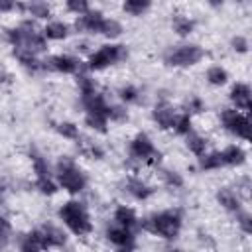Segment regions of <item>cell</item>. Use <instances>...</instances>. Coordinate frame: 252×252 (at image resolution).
<instances>
[{"label": "cell", "mask_w": 252, "mask_h": 252, "mask_svg": "<svg viewBox=\"0 0 252 252\" xmlns=\"http://www.w3.org/2000/svg\"><path fill=\"white\" fill-rule=\"evenodd\" d=\"M140 228L171 240V238H175L179 234V228H181V211L179 209H167V211H163L159 215H152V217L140 220Z\"/></svg>", "instance_id": "6da1fadb"}, {"label": "cell", "mask_w": 252, "mask_h": 252, "mask_svg": "<svg viewBox=\"0 0 252 252\" xmlns=\"http://www.w3.org/2000/svg\"><path fill=\"white\" fill-rule=\"evenodd\" d=\"M59 219L77 236H85V234H89L93 230V222L89 219V213H87L85 205L79 203V201H67L59 209Z\"/></svg>", "instance_id": "7a4b0ae2"}, {"label": "cell", "mask_w": 252, "mask_h": 252, "mask_svg": "<svg viewBox=\"0 0 252 252\" xmlns=\"http://www.w3.org/2000/svg\"><path fill=\"white\" fill-rule=\"evenodd\" d=\"M57 181L71 195L81 193L85 189V185H87L85 173L77 167V163L69 156H61L59 161H57Z\"/></svg>", "instance_id": "3957f363"}, {"label": "cell", "mask_w": 252, "mask_h": 252, "mask_svg": "<svg viewBox=\"0 0 252 252\" xmlns=\"http://www.w3.org/2000/svg\"><path fill=\"white\" fill-rule=\"evenodd\" d=\"M128 57V51H126V45H100L96 51H93L89 55V63H87V69L89 71H100L108 65H114L122 59Z\"/></svg>", "instance_id": "277c9868"}, {"label": "cell", "mask_w": 252, "mask_h": 252, "mask_svg": "<svg viewBox=\"0 0 252 252\" xmlns=\"http://www.w3.org/2000/svg\"><path fill=\"white\" fill-rule=\"evenodd\" d=\"M203 49L199 45H193V43H187V45H177L173 49H169L163 59L169 67H189V65H195L203 59Z\"/></svg>", "instance_id": "5b68a950"}, {"label": "cell", "mask_w": 252, "mask_h": 252, "mask_svg": "<svg viewBox=\"0 0 252 252\" xmlns=\"http://www.w3.org/2000/svg\"><path fill=\"white\" fill-rule=\"evenodd\" d=\"M41 69L57 71V73H79L87 67L79 57H73V55H51L41 61Z\"/></svg>", "instance_id": "8992f818"}, {"label": "cell", "mask_w": 252, "mask_h": 252, "mask_svg": "<svg viewBox=\"0 0 252 252\" xmlns=\"http://www.w3.org/2000/svg\"><path fill=\"white\" fill-rule=\"evenodd\" d=\"M102 22H104V18H102V14H100L98 10H89V12L81 14V16L75 20L73 28H75L79 33H85V32H89V33H100Z\"/></svg>", "instance_id": "52a82bcc"}, {"label": "cell", "mask_w": 252, "mask_h": 252, "mask_svg": "<svg viewBox=\"0 0 252 252\" xmlns=\"http://www.w3.org/2000/svg\"><path fill=\"white\" fill-rule=\"evenodd\" d=\"M156 152L152 140L146 136V134H138L132 142H130V158L134 159H140V161H146L152 158V154Z\"/></svg>", "instance_id": "ba28073f"}, {"label": "cell", "mask_w": 252, "mask_h": 252, "mask_svg": "<svg viewBox=\"0 0 252 252\" xmlns=\"http://www.w3.org/2000/svg\"><path fill=\"white\" fill-rule=\"evenodd\" d=\"M106 238L118 248H126V250L134 248V232L120 226V224L118 226H108L106 228Z\"/></svg>", "instance_id": "9c48e42d"}, {"label": "cell", "mask_w": 252, "mask_h": 252, "mask_svg": "<svg viewBox=\"0 0 252 252\" xmlns=\"http://www.w3.org/2000/svg\"><path fill=\"white\" fill-rule=\"evenodd\" d=\"M250 96H252L250 87H248V85H244V83H236V85L230 89V100L234 102L236 110H246V112H248V110H250V106H252Z\"/></svg>", "instance_id": "30bf717a"}, {"label": "cell", "mask_w": 252, "mask_h": 252, "mask_svg": "<svg viewBox=\"0 0 252 252\" xmlns=\"http://www.w3.org/2000/svg\"><path fill=\"white\" fill-rule=\"evenodd\" d=\"M175 108L167 102H159L156 108H154V120L158 122V126L161 130H167V128H173V122H175Z\"/></svg>", "instance_id": "8fae6325"}, {"label": "cell", "mask_w": 252, "mask_h": 252, "mask_svg": "<svg viewBox=\"0 0 252 252\" xmlns=\"http://www.w3.org/2000/svg\"><path fill=\"white\" fill-rule=\"evenodd\" d=\"M114 220H116V224L128 228V230H132V232H136V230L140 228V220H138L134 209H130V207H126V205H120V207L114 211Z\"/></svg>", "instance_id": "7c38bea8"}, {"label": "cell", "mask_w": 252, "mask_h": 252, "mask_svg": "<svg viewBox=\"0 0 252 252\" xmlns=\"http://www.w3.org/2000/svg\"><path fill=\"white\" fill-rule=\"evenodd\" d=\"M41 234H43V240L47 244V248H61L65 246L67 242V234L59 228V226H53V224H45L39 228Z\"/></svg>", "instance_id": "4fadbf2b"}, {"label": "cell", "mask_w": 252, "mask_h": 252, "mask_svg": "<svg viewBox=\"0 0 252 252\" xmlns=\"http://www.w3.org/2000/svg\"><path fill=\"white\" fill-rule=\"evenodd\" d=\"M81 102H83V106H85L87 112H104V114H106L108 102H106V98H104L100 93H96V91L87 93V94H81Z\"/></svg>", "instance_id": "5bb4252c"}, {"label": "cell", "mask_w": 252, "mask_h": 252, "mask_svg": "<svg viewBox=\"0 0 252 252\" xmlns=\"http://www.w3.org/2000/svg\"><path fill=\"white\" fill-rule=\"evenodd\" d=\"M20 248H22V250H26V252L45 250V248H47V244H45V240H43L41 230H32V232H28L26 236H22Z\"/></svg>", "instance_id": "9a60e30c"}, {"label": "cell", "mask_w": 252, "mask_h": 252, "mask_svg": "<svg viewBox=\"0 0 252 252\" xmlns=\"http://www.w3.org/2000/svg\"><path fill=\"white\" fill-rule=\"evenodd\" d=\"M220 154H222V161H224V165H242L244 159H246V152H244L240 146H236V144L226 146Z\"/></svg>", "instance_id": "2e32d148"}, {"label": "cell", "mask_w": 252, "mask_h": 252, "mask_svg": "<svg viewBox=\"0 0 252 252\" xmlns=\"http://www.w3.org/2000/svg\"><path fill=\"white\" fill-rule=\"evenodd\" d=\"M126 191H128L134 199H140V201L148 199V197L154 193V189H152L150 185H146L142 179H136V177H132V179L126 181Z\"/></svg>", "instance_id": "e0dca14e"}, {"label": "cell", "mask_w": 252, "mask_h": 252, "mask_svg": "<svg viewBox=\"0 0 252 252\" xmlns=\"http://www.w3.org/2000/svg\"><path fill=\"white\" fill-rule=\"evenodd\" d=\"M14 57H16L26 69H30V71L41 69V61L37 59V55L32 53V51H28V49H24V47H14Z\"/></svg>", "instance_id": "ac0fdd59"}, {"label": "cell", "mask_w": 252, "mask_h": 252, "mask_svg": "<svg viewBox=\"0 0 252 252\" xmlns=\"http://www.w3.org/2000/svg\"><path fill=\"white\" fill-rule=\"evenodd\" d=\"M217 201H219L226 211H232V213L240 211V199H238V195H236L232 189H228V187H222V189L217 193Z\"/></svg>", "instance_id": "d6986e66"}, {"label": "cell", "mask_w": 252, "mask_h": 252, "mask_svg": "<svg viewBox=\"0 0 252 252\" xmlns=\"http://www.w3.org/2000/svg\"><path fill=\"white\" fill-rule=\"evenodd\" d=\"M20 47H24V49H28V51L39 55V53L47 51V39H45L43 32H39V33H33V35H30V37H26Z\"/></svg>", "instance_id": "ffe728a7"}, {"label": "cell", "mask_w": 252, "mask_h": 252, "mask_svg": "<svg viewBox=\"0 0 252 252\" xmlns=\"http://www.w3.org/2000/svg\"><path fill=\"white\" fill-rule=\"evenodd\" d=\"M226 130L232 132V134H236L242 140H248L250 138V120H248V116H244V114L238 112V116L226 126Z\"/></svg>", "instance_id": "44dd1931"}, {"label": "cell", "mask_w": 252, "mask_h": 252, "mask_svg": "<svg viewBox=\"0 0 252 252\" xmlns=\"http://www.w3.org/2000/svg\"><path fill=\"white\" fill-rule=\"evenodd\" d=\"M43 35H45V39H55V41L65 39L69 35V26L63 22H49L43 28Z\"/></svg>", "instance_id": "7402d4cb"}, {"label": "cell", "mask_w": 252, "mask_h": 252, "mask_svg": "<svg viewBox=\"0 0 252 252\" xmlns=\"http://www.w3.org/2000/svg\"><path fill=\"white\" fill-rule=\"evenodd\" d=\"M222 154L220 152H211V154H201L199 156V167L201 169H219L222 167Z\"/></svg>", "instance_id": "603a6c76"}, {"label": "cell", "mask_w": 252, "mask_h": 252, "mask_svg": "<svg viewBox=\"0 0 252 252\" xmlns=\"http://www.w3.org/2000/svg\"><path fill=\"white\" fill-rule=\"evenodd\" d=\"M185 144H187V148H189L195 156H201V154H205V150H207V140H205L203 136L195 134L193 130L185 134Z\"/></svg>", "instance_id": "cb8c5ba5"}, {"label": "cell", "mask_w": 252, "mask_h": 252, "mask_svg": "<svg viewBox=\"0 0 252 252\" xmlns=\"http://www.w3.org/2000/svg\"><path fill=\"white\" fill-rule=\"evenodd\" d=\"M26 10L30 12V16H33L37 20H45V18L51 16V10H49V6H47L45 0H30L28 6H26Z\"/></svg>", "instance_id": "d4e9b609"}, {"label": "cell", "mask_w": 252, "mask_h": 252, "mask_svg": "<svg viewBox=\"0 0 252 252\" xmlns=\"http://www.w3.org/2000/svg\"><path fill=\"white\" fill-rule=\"evenodd\" d=\"M106 114L104 112H87L85 114V124L96 132H106Z\"/></svg>", "instance_id": "484cf974"}, {"label": "cell", "mask_w": 252, "mask_h": 252, "mask_svg": "<svg viewBox=\"0 0 252 252\" xmlns=\"http://www.w3.org/2000/svg\"><path fill=\"white\" fill-rule=\"evenodd\" d=\"M171 26H173V32H175L177 35L185 37V35H189V33L193 32L195 22H193V20H189V18H185V16H175V18H173V22H171Z\"/></svg>", "instance_id": "4316f807"}, {"label": "cell", "mask_w": 252, "mask_h": 252, "mask_svg": "<svg viewBox=\"0 0 252 252\" xmlns=\"http://www.w3.org/2000/svg\"><path fill=\"white\" fill-rule=\"evenodd\" d=\"M30 156H32V163H33V169H35L37 177H51V171H49L47 161L43 159V156H41V154H37V150H35V148H32Z\"/></svg>", "instance_id": "83f0119b"}, {"label": "cell", "mask_w": 252, "mask_h": 252, "mask_svg": "<svg viewBox=\"0 0 252 252\" xmlns=\"http://www.w3.org/2000/svg\"><path fill=\"white\" fill-rule=\"evenodd\" d=\"M207 81H209L211 85L220 87V85H224V83L228 81V73H226V69H222L220 65H213V67H209V71H207Z\"/></svg>", "instance_id": "f1b7e54d"}, {"label": "cell", "mask_w": 252, "mask_h": 252, "mask_svg": "<svg viewBox=\"0 0 252 252\" xmlns=\"http://www.w3.org/2000/svg\"><path fill=\"white\" fill-rule=\"evenodd\" d=\"M150 8V0H124V10L132 16H142Z\"/></svg>", "instance_id": "f546056e"}, {"label": "cell", "mask_w": 252, "mask_h": 252, "mask_svg": "<svg viewBox=\"0 0 252 252\" xmlns=\"http://www.w3.org/2000/svg\"><path fill=\"white\" fill-rule=\"evenodd\" d=\"M100 33L104 37H108V39H116L122 33V26L116 20H104L102 22V28H100Z\"/></svg>", "instance_id": "4dcf8cb0"}, {"label": "cell", "mask_w": 252, "mask_h": 252, "mask_svg": "<svg viewBox=\"0 0 252 252\" xmlns=\"http://www.w3.org/2000/svg\"><path fill=\"white\" fill-rule=\"evenodd\" d=\"M75 75H77V85H79L81 94H87V93L96 91V83H94V79H91L85 71H79V73H75Z\"/></svg>", "instance_id": "1f68e13d"}, {"label": "cell", "mask_w": 252, "mask_h": 252, "mask_svg": "<svg viewBox=\"0 0 252 252\" xmlns=\"http://www.w3.org/2000/svg\"><path fill=\"white\" fill-rule=\"evenodd\" d=\"M106 118L112 122H124V120H128V110H126V106H120V104H108Z\"/></svg>", "instance_id": "d6a6232c"}, {"label": "cell", "mask_w": 252, "mask_h": 252, "mask_svg": "<svg viewBox=\"0 0 252 252\" xmlns=\"http://www.w3.org/2000/svg\"><path fill=\"white\" fill-rule=\"evenodd\" d=\"M173 130L181 136H185L187 132H191V114L183 112V114H177L175 116V122H173Z\"/></svg>", "instance_id": "836d02e7"}, {"label": "cell", "mask_w": 252, "mask_h": 252, "mask_svg": "<svg viewBox=\"0 0 252 252\" xmlns=\"http://www.w3.org/2000/svg\"><path fill=\"white\" fill-rule=\"evenodd\" d=\"M57 132L63 138H69V140H77L79 138V128L73 122H61V124H57Z\"/></svg>", "instance_id": "e575fe53"}, {"label": "cell", "mask_w": 252, "mask_h": 252, "mask_svg": "<svg viewBox=\"0 0 252 252\" xmlns=\"http://www.w3.org/2000/svg\"><path fill=\"white\" fill-rule=\"evenodd\" d=\"M35 185H37V189H39L43 195H53V193L57 191V183H55L51 177H37Z\"/></svg>", "instance_id": "d590c367"}, {"label": "cell", "mask_w": 252, "mask_h": 252, "mask_svg": "<svg viewBox=\"0 0 252 252\" xmlns=\"http://www.w3.org/2000/svg\"><path fill=\"white\" fill-rule=\"evenodd\" d=\"M236 220L240 224V228L246 232V234H252V215L246 213V211H236Z\"/></svg>", "instance_id": "8d00e7d4"}, {"label": "cell", "mask_w": 252, "mask_h": 252, "mask_svg": "<svg viewBox=\"0 0 252 252\" xmlns=\"http://www.w3.org/2000/svg\"><path fill=\"white\" fill-rule=\"evenodd\" d=\"M118 94H120V98H122L124 102H138V96H140L138 89H136V87H132V85L122 87V89L118 91Z\"/></svg>", "instance_id": "74e56055"}, {"label": "cell", "mask_w": 252, "mask_h": 252, "mask_svg": "<svg viewBox=\"0 0 252 252\" xmlns=\"http://www.w3.org/2000/svg\"><path fill=\"white\" fill-rule=\"evenodd\" d=\"M161 177H163V181H165L169 187H181V185H183L181 175L175 173V171H171V169H161Z\"/></svg>", "instance_id": "f35d334b"}, {"label": "cell", "mask_w": 252, "mask_h": 252, "mask_svg": "<svg viewBox=\"0 0 252 252\" xmlns=\"http://www.w3.org/2000/svg\"><path fill=\"white\" fill-rule=\"evenodd\" d=\"M10 234H12V226H10V222H8L4 217H0V248H4V246L8 244Z\"/></svg>", "instance_id": "ab89813d"}, {"label": "cell", "mask_w": 252, "mask_h": 252, "mask_svg": "<svg viewBox=\"0 0 252 252\" xmlns=\"http://www.w3.org/2000/svg\"><path fill=\"white\" fill-rule=\"evenodd\" d=\"M65 2H67V8L79 16L89 12V0H65Z\"/></svg>", "instance_id": "60d3db41"}, {"label": "cell", "mask_w": 252, "mask_h": 252, "mask_svg": "<svg viewBox=\"0 0 252 252\" xmlns=\"http://www.w3.org/2000/svg\"><path fill=\"white\" fill-rule=\"evenodd\" d=\"M205 110V104H203V100L199 98V96H193L189 102H187V114H199V112H203Z\"/></svg>", "instance_id": "b9f144b4"}, {"label": "cell", "mask_w": 252, "mask_h": 252, "mask_svg": "<svg viewBox=\"0 0 252 252\" xmlns=\"http://www.w3.org/2000/svg\"><path fill=\"white\" fill-rule=\"evenodd\" d=\"M232 49L234 51H238V53H246L248 51V39L246 37H242V35H236V37H232Z\"/></svg>", "instance_id": "7bdbcfd3"}, {"label": "cell", "mask_w": 252, "mask_h": 252, "mask_svg": "<svg viewBox=\"0 0 252 252\" xmlns=\"http://www.w3.org/2000/svg\"><path fill=\"white\" fill-rule=\"evenodd\" d=\"M236 116H238V110H236V108H224V110L220 112V122H222V126L226 128Z\"/></svg>", "instance_id": "ee69618b"}, {"label": "cell", "mask_w": 252, "mask_h": 252, "mask_svg": "<svg viewBox=\"0 0 252 252\" xmlns=\"http://www.w3.org/2000/svg\"><path fill=\"white\" fill-rule=\"evenodd\" d=\"M18 6V0H0V12H12Z\"/></svg>", "instance_id": "f6af8a7d"}, {"label": "cell", "mask_w": 252, "mask_h": 252, "mask_svg": "<svg viewBox=\"0 0 252 252\" xmlns=\"http://www.w3.org/2000/svg\"><path fill=\"white\" fill-rule=\"evenodd\" d=\"M240 191H242V195L248 199V195H250V177H242V179H240Z\"/></svg>", "instance_id": "bcb514c9"}, {"label": "cell", "mask_w": 252, "mask_h": 252, "mask_svg": "<svg viewBox=\"0 0 252 252\" xmlns=\"http://www.w3.org/2000/svg\"><path fill=\"white\" fill-rule=\"evenodd\" d=\"M75 47H77L79 51H83V53H87V51H89V47H91V43H89V41H79V43H77Z\"/></svg>", "instance_id": "7dc6e473"}, {"label": "cell", "mask_w": 252, "mask_h": 252, "mask_svg": "<svg viewBox=\"0 0 252 252\" xmlns=\"http://www.w3.org/2000/svg\"><path fill=\"white\" fill-rule=\"evenodd\" d=\"M207 2H209L211 6H220V4L224 2V0H207Z\"/></svg>", "instance_id": "c3c4849f"}, {"label": "cell", "mask_w": 252, "mask_h": 252, "mask_svg": "<svg viewBox=\"0 0 252 252\" xmlns=\"http://www.w3.org/2000/svg\"><path fill=\"white\" fill-rule=\"evenodd\" d=\"M238 2H248V0H238Z\"/></svg>", "instance_id": "681fc988"}]
</instances>
